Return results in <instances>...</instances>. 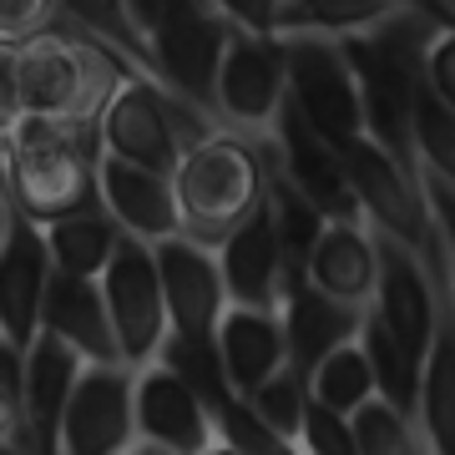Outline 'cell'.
I'll return each mask as SVG.
<instances>
[{
	"label": "cell",
	"mask_w": 455,
	"mask_h": 455,
	"mask_svg": "<svg viewBox=\"0 0 455 455\" xmlns=\"http://www.w3.org/2000/svg\"><path fill=\"white\" fill-rule=\"evenodd\" d=\"M157 253V274H163V299H167V324L178 339H218L228 309V289H223V268L218 253L193 238H163L152 243Z\"/></svg>",
	"instance_id": "cell-12"
},
{
	"label": "cell",
	"mask_w": 455,
	"mask_h": 455,
	"mask_svg": "<svg viewBox=\"0 0 455 455\" xmlns=\"http://www.w3.org/2000/svg\"><path fill=\"white\" fill-rule=\"evenodd\" d=\"M101 299H107V314H112V334L116 349H122V364L127 370H142L163 355L167 334V299H163V274H157V253L152 243L122 233L112 248V259L101 268Z\"/></svg>",
	"instance_id": "cell-6"
},
{
	"label": "cell",
	"mask_w": 455,
	"mask_h": 455,
	"mask_svg": "<svg viewBox=\"0 0 455 455\" xmlns=\"http://www.w3.org/2000/svg\"><path fill=\"white\" fill-rule=\"evenodd\" d=\"M127 455H172V451H163V445H152V440H132V451Z\"/></svg>",
	"instance_id": "cell-41"
},
{
	"label": "cell",
	"mask_w": 455,
	"mask_h": 455,
	"mask_svg": "<svg viewBox=\"0 0 455 455\" xmlns=\"http://www.w3.org/2000/svg\"><path fill=\"white\" fill-rule=\"evenodd\" d=\"M309 395L319 405L339 410V415H355L359 405H370L379 390H374V370H370L364 344L349 339V344H339L334 355L319 359V370L309 374Z\"/></svg>",
	"instance_id": "cell-25"
},
{
	"label": "cell",
	"mask_w": 455,
	"mask_h": 455,
	"mask_svg": "<svg viewBox=\"0 0 455 455\" xmlns=\"http://www.w3.org/2000/svg\"><path fill=\"white\" fill-rule=\"evenodd\" d=\"M41 334L66 339L86 364H122L112 314H107V299H101V278H76L51 268L46 304H41Z\"/></svg>",
	"instance_id": "cell-18"
},
{
	"label": "cell",
	"mask_w": 455,
	"mask_h": 455,
	"mask_svg": "<svg viewBox=\"0 0 455 455\" xmlns=\"http://www.w3.org/2000/svg\"><path fill=\"white\" fill-rule=\"evenodd\" d=\"M283 51H289V101L339 152H349L364 137V101H359L355 66L344 56L339 36L299 31L283 36Z\"/></svg>",
	"instance_id": "cell-7"
},
{
	"label": "cell",
	"mask_w": 455,
	"mask_h": 455,
	"mask_svg": "<svg viewBox=\"0 0 455 455\" xmlns=\"http://www.w3.org/2000/svg\"><path fill=\"white\" fill-rule=\"evenodd\" d=\"M97 157L101 137L97 127H71L61 116H36L26 112L11 132V152H5V193L26 218L51 223L66 212L97 208Z\"/></svg>",
	"instance_id": "cell-2"
},
{
	"label": "cell",
	"mask_w": 455,
	"mask_h": 455,
	"mask_svg": "<svg viewBox=\"0 0 455 455\" xmlns=\"http://www.w3.org/2000/svg\"><path fill=\"white\" fill-rule=\"evenodd\" d=\"M0 455H36L31 451V430H26V410L20 395L0 390Z\"/></svg>",
	"instance_id": "cell-38"
},
{
	"label": "cell",
	"mask_w": 455,
	"mask_h": 455,
	"mask_svg": "<svg viewBox=\"0 0 455 455\" xmlns=\"http://www.w3.org/2000/svg\"><path fill=\"white\" fill-rule=\"evenodd\" d=\"M218 355H223L228 385L238 400L259 390L268 374L289 364V334L278 309H248V304H228L223 324H218Z\"/></svg>",
	"instance_id": "cell-20"
},
{
	"label": "cell",
	"mask_w": 455,
	"mask_h": 455,
	"mask_svg": "<svg viewBox=\"0 0 455 455\" xmlns=\"http://www.w3.org/2000/svg\"><path fill=\"white\" fill-rule=\"evenodd\" d=\"M212 253H218V268H223L228 304H248V309H278V304H283L289 263H283V243H278L268 197H263V208L253 212L243 228H233L228 243L212 248Z\"/></svg>",
	"instance_id": "cell-14"
},
{
	"label": "cell",
	"mask_w": 455,
	"mask_h": 455,
	"mask_svg": "<svg viewBox=\"0 0 455 455\" xmlns=\"http://www.w3.org/2000/svg\"><path fill=\"white\" fill-rule=\"evenodd\" d=\"M20 116H26V107H20V46L0 41V132L11 137Z\"/></svg>",
	"instance_id": "cell-36"
},
{
	"label": "cell",
	"mask_w": 455,
	"mask_h": 455,
	"mask_svg": "<svg viewBox=\"0 0 455 455\" xmlns=\"http://www.w3.org/2000/svg\"><path fill=\"white\" fill-rule=\"evenodd\" d=\"M390 0H283L278 16V36H299V31H319V36H355L370 31L390 16Z\"/></svg>",
	"instance_id": "cell-26"
},
{
	"label": "cell",
	"mask_w": 455,
	"mask_h": 455,
	"mask_svg": "<svg viewBox=\"0 0 455 455\" xmlns=\"http://www.w3.org/2000/svg\"><path fill=\"white\" fill-rule=\"evenodd\" d=\"M435 11H440V26L430 36V46H425V86L455 112V11L451 0H435Z\"/></svg>",
	"instance_id": "cell-33"
},
{
	"label": "cell",
	"mask_w": 455,
	"mask_h": 455,
	"mask_svg": "<svg viewBox=\"0 0 455 455\" xmlns=\"http://www.w3.org/2000/svg\"><path fill=\"white\" fill-rule=\"evenodd\" d=\"M212 420H218V440H228L233 451H243V455H304L299 445H289L283 435H274V430L253 415V405L238 400V395H233Z\"/></svg>",
	"instance_id": "cell-31"
},
{
	"label": "cell",
	"mask_w": 455,
	"mask_h": 455,
	"mask_svg": "<svg viewBox=\"0 0 455 455\" xmlns=\"http://www.w3.org/2000/svg\"><path fill=\"white\" fill-rule=\"evenodd\" d=\"M268 152H274L278 172L309 197V203H319L329 218H359L355 188H349V172H344V152L289 97H283L274 127H268Z\"/></svg>",
	"instance_id": "cell-10"
},
{
	"label": "cell",
	"mask_w": 455,
	"mask_h": 455,
	"mask_svg": "<svg viewBox=\"0 0 455 455\" xmlns=\"http://www.w3.org/2000/svg\"><path fill=\"white\" fill-rule=\"evenodd\" d=\"M374 248H379V278H374L370 314L425 364L430 339H435V319H440L435 268L425 263V253H415L410 243L379 233V228H374Z\"/></svg>",
	"instance_id": "cell-8"
},
{
	"label": "cell",
	"mask_w": 455,
	"mask_h": 455,
	"mask_svg": "<svg viewBox=\"0 0 455 455\" xmlns=\"http://www.w3.org/2000/svg\"><path fill=\"white\" fill-rule=\"evenodd\" d=\"M451 11H455V0H451Z\"/></svg>",
	"instance_id": "cell-45"
},
{
	"label": "cell",
	"mask_w": 455,
	"mask_h": 455,
	"mask_svg": "<svg viewBox=\"0 0 455 455\" xmlns=\"http://www.w3.org/2000/svg\"><path fill=\"white\" fill-rule=\"evenodd\" d=\"M86 359L56 334H36L26 349V385H20V410H26V430H31L36 455H61V420L66 400L82 379Z\"/></svg>",
	"instance_id": "cell-17"
},
{
	"label": "cell",
	"mask_w": 455,
	"mask_h": 455,
	"mask_svg": "<svg viewBox=\"0 0 455 455\" xmlns=\"http://www.w3.org/2000/svg\"><path fill=\"white\" fill-rule=\"evenodd\" d=\"M274 152L268 137H248L233 127H212L172 167L178 233L203 248H223L233 228H243L268 197Z\"/></svg>",
	"instance_id": "cell-1"
},
{
	"label": "cell",
	"mask_w": 455,
	"mask_h": 455,
	"mask_svg": "<svg viewBox=\"0 0 455 455\" xmlns=\"http://www.w3.org/2000/svg\"><path fill=\"white\" fill-rule=\"evenodd\" d=\"M248 405H253V415H259L274 435L299 445V425H304V405H309V379L293 370V364H283V370L268 374L259 390L248 395Z\"/></svg>",
	"instance_id": "cell-30"
},
{
	"label": "cell",
	"mask_w": 455,
	"mask_h": 455,
	"mask_svg": "<svg viewBox=\"0 0 455 455\" xmlns=\"http://www.w3.org/2000/svg\"><path fill=\"white\" fill-rule=\"evenodd\" d=\"M157 359H163L167 370H178L182 379H188V385L208 400L212 415L233 400V385H228L218 339H178V334H167V344H163V355H157Z\"/></svg>",
	"instance_id": "cell-27"
},
{
	"label": "cell",
	"mask_w": 455,
	"mask_h": 455,
	"mask_svg": "<svg viewBox=\"0 0 455 455\" xmlns=\"http://www.w3.org/2000/svg\"><path fill=\"white\" fill-rule=\"evenodd\" d=\"M41 233H46L51 263L76 278H101L116 238H122L116 218L101 203L97 208H82V212H66V218H51V223H41Z\"/></svg>",
	"instance_id": "cell-21"
},
{
	"label": "cell",
	"mask_w": 455,
	"mask_h": 455,
	"mask_svg": "<svg viewBox=\"0 0 455 455\" xmlns=\"http://www.w3.org/2000/svg\"><path fill=\"white\" fill-rule=\"evenodd\" d=\"M51 248L46 233L36 218L16 208V223L0 243V329L16 344L31 349L41 334V304H46V283H51Z\"/></svg>",
	"instance_id": "cell-13"
},
{
	"label": "cell",
	"mask_w": 455,
	"mask_h": 455,
	"mask_svg": "<svg viewBox=\"0 0 455 455\" xmlns=\"http://www.w3.org/2000/svg\"><path fill=\"white\" fill-rule=\"evenodd\" d=\"M233 26H248V31L278 36V16H283V0H212Z\"/></svg>",
	"instance_id": "cell-37"
},
{
	"label": "cell",
	"mask_w": 455,
	"mask_h": 455,
	"mask_svg": "<svg viewBox=\"0 0 455 455\" xmlns=\"http://www.w3.org/2000/svg\"><path fill=\"white\" fill-rule=\"evenodd\" d=\"M410 132H415V163L430 167L435 178H445L455 188V112L435 97V92H430V86L415 92Z\"/></svg>",
	"instance_id": "cell-28"
},
{
	"label": "cell",
	"mask_w": 455,
	"mask_h": 455,
	"mask_svg": "<svg viewBox=\"0 0 455 455\" xmlns=\"http://www.w3.org/2000/svg\"><path fill=\"white\" fill-rule=\"evenodd\" d=\"M278 319H283V334H289V364L309 379L324 355H334L339 344L359 339L364 309L359 304H344V299H334L324 289H314L304 274H289Z\"/></svg>",
	"instance_id": "cell-15"
},
{
	"label": "cell",
	"mask_w": 455,
	"mask_h": 455,
	"mask_svg": "<svg viewBox=\"0 0 455 455\" xmlns=\"http://www.w3.org/2000/svg\"><path fill=\"white\" fill-rule=\"evenodd\" d=\"M304 278L314 289L334 293L344 304L370 309L374 299V278H379V248H374V228L364 218H329L319 243H314Z\"/></svg>",
	"instance_id": "cell-19"
},
{
	"label": "cell",
	"mask_w": 455,
	"mask_h": 455,
	"mask_svg": "<svg viewBox=\"0 0 455 455\" xmlns=\"http://www.w3.org/2000/svg\"><path fill=\"white\" fill-rule=\"evenodd\" d=\"M289 97V51L283 36H263L248 26H233L212 82V116L233 132L268 137L278 107Z\"/></svg>",
	"instance_id": "cell-5"
},
{
	"label": "cell",
	"mask_w": 455,
	"mask_h": 455,
	"mask_svg": "<svg viewBox=\"0 0 455 455\" xmlns=\"http://www.w3.org/2000/svg\"><path fill=\"white\" fill-rule=\"evenodd\" d=\"M203 455H243V451H233L228 440H212V445H208V451H203Z\"/></svg>",
	"instance_id": "cell-42"
},
{
	"label": "cell",
	"mask_w": 455,
	"mask_h": 455,
	"mask_svg": "<svg viewBox=\"0 0 455 455\" xmlns=\"http://www.w3.org/2000/svg\"><path fill=\"white\" fill-rule=\"evenodd\" d=\"M11 223H16V203H11V193H5V182H0V243H5V233H11Z\"/></svg>",
	"instance_id": "cell-40"
},
{
	"label": "cell",
	"mask_w": 455,
	"mask_h": 455,
	"mask_svg": "<svg viewBox=\"0 0 455 455\" xmlns=\"http://www.w3.org/2000/svg\"><path fill=\"white\" fill-rule=\"evenodd\" d=\"M61 20V0H0V41H31Z\"/></svg>",
	"instance_id": "cell-34"
},
{
	"label": "cell",
	"mask_w": 455,
	"mask_h": 455,
	"mask_svg": "<svg viewBox=\"0 0 455 455\" xmlns=\"http://www.w3.org/2000/svg\"><path fill=\"white\" fill-rule=\"evenodd\" d=\"M20 385H26V344H16L0 329V390L20 395Z\"/></svg>",
	"instance_id": "cell-39"
},
{
	"label": "cell",
	"mask_w": 455,
	"mask_h": 455,
	"mask_svg": "<svg viewBox=\"0 0 455 455\" xmlns=\"http://www.w3.org/2000/svg\"><path fill=\"white\" fill-rule=\"evenodd\" d=\"M355 440H359V455H430L425 451V435L420 425L400 415L390 400H379L374 395L370 405H359L355 415Z\"/></svg>",
	"instance_id": "cell-29"
},
{
	"label": "cell",
	"mask_w": 455,
	"mask_h": 455,
	"mask_svg": "<svg viewBox=\"0 0 455 455\" xmlns=\"http://www.w3.org/2000/svg\"><path fill=\"white\" fill-rule=\"evenodd\" d=\"M390 5H415V0H390Z\"/></svg>",
	"instance_id": "cell-44"
},
{
	"label": "cell",
	"mask_w": 455,
	"mask_h": 455,
	"mask_svg": "<svg viewBox=\"0 0 455 455\" xmlns=\"http://www.w3.org/2000/svg\"><path fill=\"white\" fill-rule=\"evenodd\" d=\"M344 172H349V188H355V203H359L364 223L400 238V243H410L425 259L435 253L440 233H435V218H430L420 163H405V157L385 152L374 137H359L344 152Z\"/></svg>",
	"instance_id": "cell-4"
},
{
	"label": "cell",
	"mask_w": 455,
	"mask_h": 455,
	"mask_svg": "<svg viewBox=\"0 0 455 455\" xmlns=\"http://www.w3.org/2000/svg\"><path fill=\"white\" fill-rule=\"evenodd\" d=\"M132 420H137V440H152L172 455H203L218 440L208 400L163 359L132 370Z\"/></svg>",
	"instance_id": "cell-9"
},
{
	"label": "cell",
	"mask_w": 455,
	"mask_h": 455,
	"mask_svg": "<svg viewBox=\"0 0 455 455\" xmlns=\"http://www.w3.org/2000/svg\"><path fill=\"white\" fill-rule=\"evenodd\" d=\"M97 193H101V208L116 218V228L142 238V243H163V238L178 233V197H172L167 172H152V167L122 163L112 152H101Z\"/></svg>",
	"instance_id": "cell-16"
},
{
	"label": "cell",
	"mask_w": 455,
	"mask_h": 455,
	"mask_svg": "<svg viewBox=\"0 0 455 455\" xmlns=\"http://www.w3.org/2000/svg\"><path fill=\"white\" fill-rule=\"evenodd\" d=\"M299 451H304V455H359L355 420L339 415V410L319 405V400L309 395V405H304V425H299Z\"/></svg>",
	"instance_id": "cell-32"
},
{
	"label": "cell",
	"mask_w": 455,
	"mask_h": 455,
	"mask_svg": "<svg viewBox=\"0 0 455 455\" xmlns=\"http://www.w3.org/2000/svg\"><path fill=\"white\" fill-rule=\"evenodd\" d=\"M268 208H274V228H278V243H283L289 274H304V263H309L314 243H319V233H324L329 212L319 208V203H309L278 167L268 172Z\"/></svg>",
	"instance_id": "cell-24"
},
{
	"label": "cell",
	"mask_w": 455,
	"mask_h": 455,
	"mask_svg": "<svg viewBox=\"0 0 455 455\" xmlns=\"http://www.w3.org/2000/svg\"><path fill=\"white\" fill-rule=\"evenodd\" d=\"M212 127H223V122H212L208 112H197L193 101L178 97L157 76H127V86L101 112L97 137H101V152L172 178V167L188 152V142H197Z\"/></svg>",
	"instance_id": "cell-3"
},
{
	"label": "cell",
	"mask_w": 455,
	"mask_h": 455,
	"mask_svg": "<svg viewBox=\"0 0 455 455\" xmlns=\"http://www.w3.org/2000/svg\"><path fill=\"white\" fill-rule=\"evenodd\" d=\"M420 182H425V197H430V218H435V233H440L445 274H451V289H455V188L445 178H435L430 167H420Z\"/></svg>",
	"instance_id": "cell-35"
},
{
	"label": "cell",
	"mask_w": 455,
	"mask_h": 455,
	"mask_svg": "<svg viewBox=\"0 0 455 455\" xmlns=\"http://www.w3.org/2000/svg\"><path fill=\"white\" fill-rule=\"evenodd\" d=\"M132 440H137L132 370L127 364H86L66 400L61 455H127Z\"/></svg>",
	"instance_id": "cell-11"
},
{
	"label": "cell",
	"mask_w": 455,
	"mask_h": 455,
	"mask_svg": "<svg viewBox=\"0 0 455 455\" xmlns=\"http://www.w3.org/2000/svg\"><path fill=\"white\" fill-rule=\"evenodd\" d=\"M5 152H11V137L0 132V172H5Z\"/></svg>",
	"instance_id": "cell-43"
},
{
	"label": "cell",
	"mask_w": 455,
	"mask_h": 455,
	"mask_svg": "<svg viewBox=\"0 0 455 455\" xmlns=\"http://www.w3.org/2000/svg\"><path fill=\"white\" fill-rule=\"evenodd\" d=\"M61 20L76 26L82 36H92V41H101V46H112L116 56H127L142 76H157L152 46H147V36L137 31L127 0H61Z\"/></svg>",
	"instance_id": "cell-23"
},
{
	"label": "cell",
	"mask_w": 455,
	"mask_h": 455,
	"mask_svg": "<svg viewBox=\"0 0 455 455\" xmlns=\"http://www.w3.org/2000/svg\"><path fill=\"white\" fill-rule=\"evenodd\" d=\"M359 344H364V355H370L379 400H390L400 415L415 420V410H420V370H425V364L410 355L405 344L395 339V334L379 324L370 309H364V324H359Z\"/></svg>",
	"instance_id": "cell-22"
}]
</instances>
